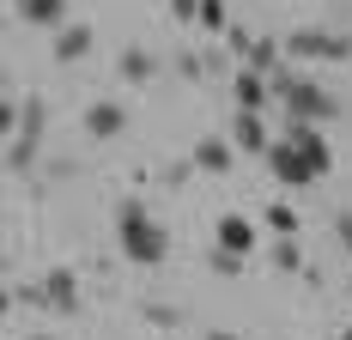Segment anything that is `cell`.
I'll list each match as a JSON object with an SVG mask.
<instances>
[{
	"label": "cell",
	"instance_id": "6da1fadb",
	"mask_svg": "<svg viewBox=\"0 0 352 340\" xmlns=\"http://www.w3.org/2000/svg\"><path fill=\"white\" fill-rule=\"evenodd\" d=\"M116 249H122V262H134V268H164V262H170V225H164L140 195H122V201H116Z\"/></svg>",
	"mask_w": 352,
	"mask_h": 340
},
{
	"label": "cell",
	"instance_id": "7a4b0ae2",
	"mask_svg": "<svg viewBox=\"0 0 352 340\" xmlns=\"http://www.w3.org/2000/svg\"><path fill=\"white\" fill-rule=\"evenodd\" d=\"M31 304H36V310H49V316H79V310H85L79 273H73V268H49V273H36Z\"/></svg>",
	"mask_w": 352,
	"mask_h": 340
},
{
	"label": "cell",
	"instance_id": "3957f363",
	"mask_svg": "<svg viewBox=\"0 0 352 340\" xmlns=\"http://www.w3.org/2000/svg\"><path fill=\"white\" fill-rule=\"evenodd\" d=\"M285 61H352V36L322 31V25H304V31L285 36Z\"/></svg>",
	"mask_w": 352,
	"mask_h": 340
},
{
	"label": "cell",
	"instance_id": "277c9868",
	"mask_svg": "<svg viewBox=\"0 0 352 340\" xmlns=\"http://www.w3.org/2000/svg\"><path fill=\"white\" fill-rule=\"evenodd\" d=\"M280 140L304 146V158L316 164V176H328V170H334V152H328V134H322V122H304V116L280 109Z\"/></svg>",
	"mask_w": 352,
	"mask_h": 340
},
{
	"label": "cell",
	"instance_id": "5b68a950",
	"mask_svg": "<svg viewBox=\"0 0 352 340\" xmlns=\"http://www.w3.org/2000/svg\"><path fill=\"white\" fill-rule=\"evenodd\" d=\"M261 164L274 170V182H285V189H310V182H316V164L304 158V146H292V140H280V134H274V146H267Z\"/></svg>",
	"mask_w": 352,
	"mask_h": 340
},
{
	"label": "cell",
	"instance_id": "8992f818",
	"mask_svg": "<svg viewBox=\"0 0 352 340\" xmlns=\"http://www.w3.org/2000/svg\"><path fill=\"white\" fill-rule=\"evenodd\" d=\"M280 109H292V116H304V122H334L340 116V98L328 92V85H316V79H298L292 92H285Z\"/></svg>",
	"mask_w": 352,
	"mask_h": 340
},
{
	"label": "cell",
	"instance_id": "52a82bcc",
	"mask_svg": "<svg viewBox=\"0 0 352 340\" xmlns=\"http://www.w3.org/2000/svg\"><path fill=\"white\" fill-rule=\"evenodd\" d=\"M122 134H128V103L122 98L85 103V140H122Z\"/></svg>",
	"mask_w": 352,
	"mask_h": 340
},
{
	"label": "cell",
	"instance_id": "ba28073f",
	"mask_svg": "<svg viewBox=\"0 0 352 340\" xmlns=\"http://www.w3.org/2000/svg\"><path fill=\"white\" fill-rule=\"evenodd\" d=\"M231 146H237V152H249V158H267L274 134H267L261 109H237V116H231Z\"/></svg>",
	"mask_w": 352,
	"mask_h": 340
},
{
	"label": "cell",
	"instance_id": "9c48e42d",
	"mask_svg": "<svg viewBox=\"0 0 352 340\" xmlns=\"http://www.w3.org/2000/svg\"><path fill=\"white\" fill-rule=\"evenodd\" d=\"M231 98H237V109H267V103H280L274 85H267V73H255V67L231 73Z\"/></svg>",
	"mask_w": 352,
	"mask_h": 340
},
{
	"label": "cell",
	"instance_id": "30bf717a",
	"mask_svg": "<svg viewBox=\"0 0 352 340\" xmlns=\"http://www.w3.org/2000/svg\"><path fill=\"white\" fill-rule=\"evenodd\" d=\"M188 152H195V164L207 170V176H225V170H231V158H237L231 134H201L195 146H188Z\"/></svg>",
	"mask_w": 352,
	"mask_h": 340
},
{
	"label": "cell",
	"instance_id": "8fae6325",
	"mask_svg": "<svg viewBox=\"0 0 352 340\" xmlns=\"http://www.w3.org/2000/svg\"><path fill=\"white\" fill-rule=\"evenodd\" d=\"M91 43H98V31H91V25H61L49 55H55L61 67H73V61H85V55H91Z\"/></svg>",
	"mask_w": 352,
	"mask_h": 340
},
{
	"label": "cell",
	"instance_id": "7c38bea8",
	"mask_svg": "<svg viewBox=\"0 0 352 340\" xmlns=\"http://www.w3.org/2000/svg\"><path fill=\"white\" fill-rule=\"evenodd\" d=\"M116 73H122L128 85H152V79H158V55L140 49V43H128V49L116 55Z\"/></svg>",
	"mask_w": 352,
	"mask_h": 340
},
{
	"label": "cell",
	"instance_id": "4fadbf2b",
	"mask_svg": "<svg viewBox=\"0 0 352 340\" xmlns=\"http://www.w3.org/2000/svg\"><path fill=\"white\" fill-rule=\"evenodd\" d=\"M212 243H225V249L249 255V249H255V225H249L243 213H219V225H212Z\"/></svg>",
	"mask_w": 352,
	"mask_h": 340
},
{
	"label": "cell",
	"instance_id": "5bb4252c",
	"mask_svg": "<svg viewBox=\"0 0 352 340\" xmlns=\"http://www.w3.org/2000/svg\"><path fill=\"white\" fill-rule=\"evenodd\" d=\"M19 19L36 25V31H61V25H73V19H67V0H19Z\"/></svg>",
	"mask_w": 352,
	"mask_h": 340
},
{
	"label": "cell",
	"instance_id": "9a60e30c",
	"mask_svg": "<svg viewBox=\"0 0 352 340\" xmlns=\"http://www.w3.org/2000/svg\"><path fill=\"white\" fill-rule=\"evenodd\" d=\"M243 67L280 73V67H285V43H280V36H255V43H249V55H243Z\"/></svg>",
	"mask_w": 352,
	"mask_h": 340
},
{
	"label": "cell",
	"instance_id": "2e32d148",
	"mask_svg": "<svg viewBox=\"0 0 352 340\" xmlns=\"http://www.w3.org/2000/svg\"><path fill=\"white\" fill-rule=\"evenodd\" d=\"M134 310H140V322H146V328H158V334H176V328H182V310L164 304V298H140Z\"/></svg>",
	"mask_w": 352,
	"mask_h": 340
},
{
	"label": "cell",
	"instance_id": "e0dca14e",
	"mask_svg": "<svg viewBox=\"0 0 352 340\" xmlns=\"http://www.w3.org/2000/svg\"><path fill=\"white\" fill-rule=\"evenodd\" d=\"M36 158H43V140H6V176H31Z\"/></svg>",
	"mask_w": 352,
	"mask_h": 340
},
{
	"label": "cell",
	"instance_id": "ac0fdd59",
	"mask_svg": "<svg viewBox=\"0 0 352 340\" xmlns=\"http://www.w3.org/2000/svg\"><path fill=\"white\" fill-rule=\"evenodd\" d=\"M43 134H49V103L19 98V140H43Z\"/></svg>",
	"mask_w": 352,
	"mask_h": 340
},
{
	"label": "cell",
	"instance_id": "d6986e66",
	"mask_svg": "<svg viewBox=\"0 0 352 340\" xmlns=\"http://www.w3.org/2000/svg\"><path fill=\"white\" fill-rule=\"evenodd\" d=\"M267 262H274V273H304V243L298 237H274L267 243Z\"/></svg>",
	"mask_w": 352,
	"mask_h": 340
},
{
	"label": "cell",
	"instance_id": "ffe728a7",
	"mask_svg": "<svg viewBox=\"0 0 352 340\" xmlns=\"http://www.w3.org/2000/svg\"><path fill=\"white\" fill-rule=\"evenodd\" d=\"M243 262H249V255L225 249V243H212V249H207V273H219V279H237V273H243Z\"/></svg>",
	"mask_w": 352,
	"mask_h": 340
},
{
	"label": "cell",
	"instance_id": "44dd1931",
	"mask_svg": "<svg viewBox=\"0 0 352 340\" xmlns=\"http://www.w3.org/2000/svg\"><path fill=\"white\" fill-rule=\"evenodd\" d=\"M267 231H274V237H298V206L292 201H267Z\"/></svg>",
	"mask_w": 352,
	"mask_h": 340
},
{
	"label": "cell",
	"instance_id": "7402d4cb",
	"mask_svg": "<svg viewBox=\"0 0 352 340\" xmlns=\"http://www.w3.org/2000/svg\"><path fill=\"white\" fill-rule=\"evenodd\" d=\"M201 31H212V36H225V25H231V6L225 0H201V19H195Z\"/></svg>",
	"mask_w": 352,
	"mask_h": 340
},
{
	"label": "cell",
	"instance_id": "603a6c76",
	"mask_svg": "<svg viewBox=\"0 0 352 340\" xmlns=\"http://www.w3.org/2000/svg\"><path fill=\"white\" fill-rule=\"evenodd\" d=\"M249 43H255V31H249V25H237V19H231V25H225V49H231V55H237V61H243V55H249Z\"/></svg>",
	"mask_w": 352,
	"mask_h": 340
},
{
	"label": "cell",
	"instance_id": "cb8c5ba5",
	"mask_svg": "<svg viewBox=\"0 0 352 340\" xmlns=\"http://www.w3.org/2000/svg\"><path fill=\"white\" fill-rule=\"evenodd\" d=\"M195 170H201V164H195V152H188V158H170V164L158 170V176H164V182H170V189H176V182H188Z\"/></svg>",
	"mask_w": 352,
	"mask_h": 340
},
{
	"label": "cell",
	"instance_id": "d4e9b609",
	"mask_svg": "<svg viewBox=\"0 0 352 340\" xmlns=\"http://www.w3.org/2000/svg\"><path fill=\"white\" fill-rule=\"evenodd\" d=\"M176 73H182V79H207V55L182 49V55H176Z\"/></svg>",
	"mask_w": 352,
	"mask_h": 340
},
{
	"label": "cell",
	"instance_id": "484cf974",
	"mask_svg": "<svg viewBox=\"0 0 352 340\" xmlns=\"http://www.w3.org/2000/svg\"><path fill=\"white\" fill-rule=\"evenodd\" d=\"M298 79H304V73L292 67V61H285L280 73H267V85H274V98H280V103H285V92H292V85H298Z\"/></svg>",
	"mask_w": 352,
	"mask_h": 340
},
{
	"label": "cell",
	"instance_id": "4316f807",
	"mask_svg": "<svg viewBox=\"0 0 352 340\" xmlns=\"http://www.w3.org/2000/svg\"><path fill=\"white\" fill-rule=\"evenodd\" d=\"M334 243L352 255V206H340V213H334Z\"/></svg>",
	"mask_w": 352,
	"mask_h": 340
},
{
	"label": "cell",
	"instance_id": "83f0119b",
	"mask_svg": "<svg viewBox=\"0 0 352 340\" xmlns=\"http://www.w3.org/2000/svg\"><path fill=\"white\" fill-rule=\"evenodd\" d=\"M231 73V49H207V79H225Z\"/></svg>",
	"mask_w": 352,
	"mask_h": 340
},
{
	"label": "cell",
	"instance_id": "f1b7e54d",
	"mask_svg": "<svg viewBox=\"0 0 352 340\" xmlns=\"http://www.w3.org/2000/svg\"><path fill=\"white\" fill-rule=\"evenodd\" d=\"M170 19L176 25H195L201 19V0H170Z\"/></svg>",
	"mask_w": 352,
	"mask_h": 340
},
{
	"label": "cell",
	"instance_id": "f546056e",
	"mask_svg": "<svg viewBox=\"0 0 352 340\" xmlns=\"http://www.w3.org/2000/svg\"><path fill=\"white\" fill-rule=\"evenodd\" d=\"M207 340H243V334H231V328H207Z\"/></svg>",
	"mask_w": 352,
	"mask_h": 340
},
{
	"label": "cell",
	"instance_id": "4dcf8cb0",
	"mask_svg": "<svg viewBox=\"0 0 352 340\" xmlns=\"http://www.w3.org/2000/svg\"><path fill=\"white\" fill-rule=\"evenodd\" d=\"M340 340H352V328H346V334H340Z\"/></svg>",
	"mask_w": 352,
	"mask_h": 340
},
{
	"label": "cell",
	"instance_id": "1f68e13d",
	"mask_svg": "<svg viewBox=\"0 0 352 340\" xmlns=\"http://www.w3.org/2000/svg\"><path fill=\"white\" fill-rule=\"evenodd\" d=\"M346 298H352V286H346Z\"/></svg>",
	"mask_w": 352,
	"mask_h": 340
},
{
	"label": "cell",
	"instance_id": "d6a6232c",
	"mask_svg": "<svg viewBox=\"0 0 352 340\" xmlns=\"http://www.w3.org/2000/svg\"><path fill=\"white\" fill-rule=\"evenodd\" d=\"M12 6H19V0H12Z\"/></svg>",
	"mask_w": 352,
	"mask_h": 340
},
{
	"label": "cell",
	"instance_id": "836d02e7",
	"mask_svg": "<svg viewBox=\"0 0 352 340\" xmlns=\"http://www.w3.org/2000/svg\"><path fill=\"white\" fill-rule=\"evenodd\" d=\"M346 36H352V31H346Z\"/></svg>",
	"mask_w": 352,
	"mask_h": 340
}]
</instances>
